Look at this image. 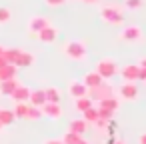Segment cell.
<instances>
[{"label": "cell", "instance_id": "obj_1", "mask_svg": "<svg viewBox=\"0 0 146 144\" xmlns=\"http://www.w3.org/2000/svg\"><path fill=\"white\" fill-rule=\"evenodd\" d=\"M100 18H102L106 24H112V26H118V24L124 22L122 10H120L118 6H112V4H108V6H104V8L100 10Z\"/></svg>", "mask_w": 146, "mask_h": 144}, {"label": "cell", "instance_id": "obj_2", "mask_svg": "<svg viewBox=\"0 0 146 144\" xmlns=\"http://www.w3.org/2000/svg\"><path fill=\"white\" fill-rule=\"evenodd\" d=\"M64 54L72 60H84L86 58V44L80 42V40H72V42H66L64 46Z\"/></svg>", "mask_w": 146, "mask_h": 144}, {"label": "cell", "instance_id": "obj_3", "mask_svg": "<svg viewBox=\"0 0 146 144\" xmlns=\"http://www.w3.org/2000/svg\"><path fill=\"white\" fill-rule=\"evenodd\" d=\"M110 96H114V88H112L108 82H102V84L96 86V88H88V98H92V100H96V102H100V100H104V98H110Z\"/></svg>", "mask_w": 146, "mask_h": 144}, {"label": "cell", "instance_id": "obj_4", "mask_svg": "<svg viewBox=\"0 0 146 144\" xmlns=\"http://www.w3.org/2000/svg\"><path fill=\"white\" fill-rule=\"evenodd\" d=\"M96 72L106 80V78H114L116 76V72H118V66H116V62L114 60H110V58H104V60H100L98 64H96Z\"/></svg>", "mask_w": 146, "mask_h": 144}, {"label": "cell", "instance_id": "obj_5", "mask_svg": "<svg viewBox=\"0 0 146 144\" xmlns=\"http://www.w3.org/2000/svg\"><path fill=\"white\" fill-rule=\"evenodd\" d=\"M120 38L124 40V42H138V40H142V30H140V26H126L122 32H120Z\"/></svg>", "mask_w": 146, "mask_h": 144}, {"label": "cell", "instance_id": "obj_6", "mask_svg": "<svg viewBox=\"0 0 146 144\" xmlns=\"http://www.w3.org/2000/svg\"><path fill=\"white\" fill-rule=\"evenodd\" d=\"M118 94H120V98H124V100H136V98H138V88H136L134 82H124V84L118 88Z\"/></svg>", "mask_w": 146, "mask_h": 144}, {"label": "cell", "instance_id": "obj_7", "mask_svg": "<svg viewBox=\"0 0 146 144\" xmlns=\"http://www.w3.org/2000/svg\"><path fill=\"white\" fill-rule=\"evenodd\" d=\"M120 74H122V80H126V82H136V80H138V74H140V66H138V64H126V66L120 70Z\"/></svg>", "mask_w": 146, "mask_h": 144}, {"label": "cell", "instance_id": "obj_8", "mask_svg": "<svg viewBox=\"0 0 146 144\" xmlns=\"http://www.w3.org/2000/svg\"><path fill=\"white\" fill-rule=\"evenodd\" d=\"M42 116H48L52 120H60L62 118V108L60 104H54V102H46L42 106Z\"/></svg>", "mask_w": 146, "mask_h": 144}, {"label": "cell", "instance_id": "obj_9", "mask_svg": "<svg viewBox=\"0 0 146 144\" xmlns=\"http://www.w3.org/2000/svg\"><path fill=\"white\" fill-rule=\"evenodd\" d=\"M36 36H38V40H40V42L50 44V42H54V40L58 38V30H56L54 26H50V24H48V26H46V28H42Z\"/></svg>", "mask_w": 146, "mask_h": 144}, {"label": "cell", "instance_id": "obj_10", "mask_svg": "<svg viewBox=\"0 0 146 144\" xmlns=\"http://www.w3.org/2000/svg\"><path fill=\"white\" fill-rule=\"evenodd\" d=\"M68 92H70V96L76 100V98L88 96V86H86L84 82H70V86H68Z\"/></svg>", "mask_w": 146, "mask_h": 144}, {"label": "cell", "instance_id": "obj_11", "mask_svg": "<svg viewBox=\"0 0 146 144\" xmlns=\"http://www.w3.org/2000/svg\"><path fill=\"white\" fill-rule=\"evenodd\" d=\"M48 24H50V22H48L44 16H32L30 22H28V30H30L32 34H38V32H40L42 28H46Z\"/></svg>", "mask_w": 146, "mask_h": 144}, {"label": "cell", "instance_id": "obj_12", "mask_svg": "<svg viewBox=\"0 0 146 144\" xmlns=\"http://www.w3.org/2000/svg\"><path fill=\"white\" fill-rule=\"evenodd\" d=\"M30 92H32V90H30L28 86H22V84H20V86L12 92L10 98H12L14 102H28V100H30Z\"/></svg>", "mask_w": 146, "mask_h": 144}, {"label": "cell", "instance_id": "obj_13", "mask_svg": "<svg viewBox=\"0 0 146 144\" xmlns=\"http://www.w3.org/2000/svg\"><path fill=\"white\" fill-rule=\"evenodd\" d=\"M88 88H96V86H100L102 82H104V78L96 72V70H92V72H88L86 76H84V80H82Z\"/></svg>", "mask_w": 146, "mask_h": 144}, {"label": "cell", "instance_id": "obj_14", "mask_svg": "<svg viewBox=\"0 0 146 144\" xmlns=\"http://www.w3.org/2000/svg\"><path fill=\"white\" fill-rule=\"evenodd\" d=\"M98 108H106V110H110V112H118V108H120V100H118L116 96L104 98V100L98 102Z\"/></svg>", "mask_w": 146, "mask_h": 144}, {"label": "cell", "instance_id": "obj_15", "mask_svg": "<svg viewBox=\"0 0 146 144\" xmlns=\"http://www.w3.org/2000/svg\"><path fill=\"white\" fill-rule=\"evenodd\" d=\"M18 80L16 78H10V80H4V82H0V92H2L4 96H12V92L18 88Z\"/></svg>", "mask_w": 146, "mask_h": 144}, {"label": "cell", "instance_id": "obj_16", "mask_svg": "<svg viewBox=\"0 0 146 144\" xmlns=\"http://www.w3.org/2000/svg\"><path fill=\"white\" fill-rule=\"evenodd\" d=\"M32 106H44L46 104V92L44 90H34V92H30V100H28Z\"/></svg>", "mask_w": 146, "mask_h": 144}, {"label": "cell", "instance_id": "obj_17", "mask_svg": "<svg viewBox=\"0 0 146 144\" xmlns=\"http://www.w3.org/2000/svg\"><path fill=\"white\" fill-rule=\"evenodd\" d=\"M16 72L18 68L14 64H6L0 68V82H4V80H10V78H16Z\"/></svg>", "mask_w": 146, "mask_h": 144}, {"label": "cell", "instance_id": "obj_18", "mask_svg": "<svg viewBox=\"0 0 146 144\" xmlns=\"http://www.w3.org/2000/svg\"><path fill=\"white\" fill-rule=\"evenodd\" d=\"M30 64H34V56L30 54V52H20V56L16 58V62H14V66L16 68H24V66H30Z\"/></svg>", "mask_w": 146, "mask_h": 144}, {"label": "cell", "instance_id": "obj_19", "mask_svg": "<svg viewBox=\"0 0 146 144\" xmlns=\"http://www.w3.org/2000/svg\"><path fill=\"white\" fill-rule=\"evenodd\" d=\"M44 92H46V102L60 104V98H62V92H60V88H56V86H50V88H46Z\"/></svg>", "mask_w": 146, "mask_h": 144}, {"label": "cell", "instance_id": "obj_20", "mask_svg": "<svg viewBox=\"0 0 146 144\" xmlns=\"http://www.w3.org/2000/svg\"><path fill=\"white\" fill-rule=\"evenodd\" d=\"M70 130L82 136V134L88 130V122H86L84 118H76V120H72V122H70Z\"/></svg>", "mask_w": 146, "mask_h": 144}, {"label": "cell", "instance_id": "obj_21", "mask_svg": "<svg viewBox=\"0 0 146 144\" xmlns=\"http://www.w3.org/2000/svg\"><path fill=\"white\" fill-rule=\"evenodd\" d=\"M28 108H30V102H16V104H14V108H12V112H14V116H16V118H26Z\"/></svg>", "mask_w": 146, "mask_h": 144}, {"label": "cell", "instance_id": "obj_22", "mask_svg": "<svg viewBox=\"0 0 146 144\" xmlns=\"http://www.w3.org/2000/svg\"><path fill=\"white\" fill-rule=\"evenodd\" d=\"M94 106V100L88 98V96H82V98H76V110L78 112H86L88 108Z\"/></svg>", "mask_w": 146, "mask_h": 144}, {"label": "cell", "instance_id": "obj_23", "mask_svg": "<svg viewBox=\"0 0 146 144\" xmlns=\"http://www.w3.org/2000/svg\"><path fill=\"white\" fill-rule=\"evenodd\" d=\"M14 112L12 110H6V108H0V122H2V126H10L14 122Z\"/></svg>", "mask_w": 146, "mask_h": 144}, {"label": "cell", "instance_id": "obj_24", "mask_svg": "<svg viewBox=\"0 0 146 144\" xmlns=\"http://www.w3.org/2000/svg\"><path fill=\"white\" fill-rule=\"evenodd\" d=\"M80 140H82V136L76 134V132H72V130L64 132V136H62V142L64 144H80Z\"/></svg>", "mask_w": 146, "mask_h": 144}, {"label": "cell", "instance_id": "obj_25", "mask_svg": "<svg viewBox=\"0 0 146 144\" xmlns=\"http://www.w3.org/2000/svg\"><path fill=\"white\" fill-rule=\"evenodd\" d=\"M20 52L22 50H18V48H4V58L8 60V64H14L16 58L20 56Z\"/></svg>", "mask_w": 146, "mask_h": 144}, {"label": "cell", "instance_id": "obj_26", "mask_svg": "<svg viewBox=\"0 0 146 144\" xmlns=\"http://www.w3.org/2000/svg\"><path fill=\"white\" fill-rule=\"evenodd\" d=\"M82 116H84V120H86L88 124L96 122V120H98V106H92V108H88L86 112H82Z\"/></svg>", "mask_w": 146, "mask_h": 144}, {"label": "cell", "instance_id": "obj_27", "mask_svg": "<svg viewBox=\"0 0 146 144\" xmlns=\"http://www.w3.org/2000/svg\"><path fill=\"white\" fill-rule=\"evenodd\" d=\"M38 118H42V108H40V106H32V104H30L28 114H26V120H38Z\"/></svg>", "mask_w": 146, "mask_h": 144}, {"label": "cell", "instance_id": "obj_28", "mask_svg": "<svg viewBox=\"0 0 146 144\" xmlns=\"http://www.w3.org/2000/svg\"><path fill=\"white\" fill-rule=\"evenodd\" d=\"M10 18H12L10 10H8V8H4V6H0V24H6V22H10Z\"/></svg>", "mask_w": 146, "mask_h": 144}, {"label": "cell", "instance_id": "obj_29", "mask_svg": "<svg viewBox=\"0 0 146 144\" xmlns=\"http://www.w3.org/2000/svg\"><path fill=\"white\" fill-rule=\"evenodd\" d=\"M98 118H102V120H112V118H114V112H110V110H106V108H98Z\"/></svg>", "mask_w": 146, "mask_h": 144}, {"label": "cell", "instance_id": "obj_30", "mask_svg": "<svg viewBox=\"0 0 146 144\" xmlns=\"http://www.w3.org/2000/svg\"><path fill=\"white\" fill-rule=\"evenodd\" d=\"M128 8H140L142 6V0H126V2H124Z\"/></svg>", "mask_w": 146, "mask_h": 144}, {"label": "cell", "instance_id": "obj_31", "mask_svg": "<svg viewBox=\"0 0 146 144\" xmlns=\"http://www.w3.org/2000/svg\"><path fill=\"white\" fill-rule=\"evenodd\" d=\"M44 2H46L48 6H62L66 0H44Z\"/></svg>", "mask_w": 146, "mask_h": 144}, {"label": "cell", "instance_id": "obj_32", "mask_svg": "<svg viewBox=\"0 0 146 144\" xmlns=\"http://www.w3.org/2000/svg\"><path fill=\"white\" fill-rule=\"evenodd\" d=\"M42 144H64V142H62V138H60V140H58V138H50V140H44Z\"/></svg>", "mask_w": 146, "mask_h": 144}, {"label": "cell", "instance_id": "obj_33", "mask_svg": "<svg viewBox=\"0 0 146 144\" xmlns=\"http://www.w3.org/2000/svg\"><path fill=\"white\" fill-rule=\"evenodd\" d=\"M138 80L146 82V68H140V74H138Z\"/></svg>", "mask_w": 146, "mask_h": 144}, {"label": "cell", "instance_id": "obj_34", "mask_svg": "<svg viewBox=\"0 0 146 144\" xmlns=\"http://www.w3.org/2000/svg\"><path fill=\"white\" fill-rule=\"evenodd\" d=\"M138 144H146V132H144V134H140V138H138Z\"/></svg>", "mask_w": 146, "mask_h": 144}, {"label": "cell", "instance_id": "obj_35", "mask_svg": "<svg viewBox=\"0 0 146 144\" xmlns=\"http://www.w3.org/2000/svg\"><path fill=\"white\" fill-rule=\"evenodd\" d=\"M6 64H8V60H6V58H4V54H2V56H0V68L6 66Z\"/></svg>", "mask_w": 146, "mask_h": 144}, {"label": "cell", "instance_id": "obj_36", "mask_svg": "<svg viewBox=\"0 0 146 144\" xmlns=\"http://www.w3.org/2000/svg\"><path fill=\"white\" fill-rule=\"evenodd\" d=\"M138 66H140V68H146V56H144V58H140V62H138Z\"/></svg>", "mask_w": 146, "mask_h": 144}, {"label": "cell", "instance_id": "obj_37", "mask_svg": "<svg viewBox=\"0 0 146 144\" xmlns=\"http://www.w3.org/2000/svg\"><path fill=\"white\" fill-rule=\"evenodd\" d=\"M110 144H124V142H122V140H112Z\"/></svg>", "mask_w": 146, "mask_h": 144}, {"label": "cell", "instance_id": "obj_38", "mask_svg": "<svg viewBox=\"0 0 146 144\" xmlns=\"http://www.w3.org/2000/svg\"><path fill=\"white\" fill-rule=\"evenodd\" d=\"M86 4H94V2H98V0H84Z\"/></svg>", "mask_w": 146, "mask_h": 144}, {"label": "cell", "instance_id": "obj_39", "mask_svg": "<svg viewBox=\"0 0 146 144\" xmlns=\"http://www.w3.org/2000/svg\"><path fill=\"white\" fill-rule=\"evenodd\" d=\"M80 144H90V142H86V140H84V138H82V140H80Z\"/></svg>", "mask_w": 146, "mask_h": 144}, {"label": "cell", "instance_id": "obj_40", "mask_svg": "<svg viewBox=\"0 0 146 144\" xmlns=\"http://www.w3.org/2000/svg\"><path fill=\"white\" fill-rule=\"evenodd\" d=\"M2 54H4V48H2V46H0V56H2Z\"/></svg>", "mask_w": 146, "mask_h": 144}, {"label": "cell", "instance_id": "obj_41", "mask_svg": "<svg viewBox=\"0 0 146 144\" xmlns=\"http://www.w3.org/2000/svg\"><path fill=\"white\" fill-rule=\"evenodd\" d=\"M2 128H4V126H2V122H0V130H2Z\"/></svg>", "mask_w": 146, "mask_h": 144}]
</instances>
